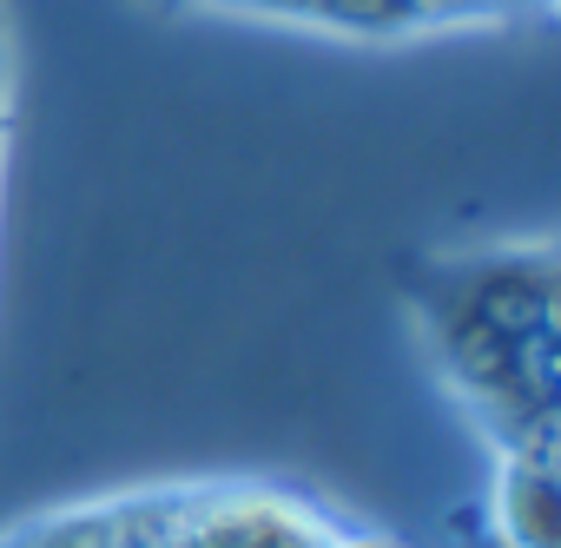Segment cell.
I'll list each match as a JSON object with an SVG mask.
<instances>
[{"label": "cell", "mask_w": 561, "mask_h": 548, "mask_svg": "<svg viewBox=\"0 0 561 548\" xmlns=\"http://www.w3.org/2000/svg\"><path fill=\"white\" fill-rule=\"evenodd\" d=\"M410 331L482 449L476 548H554V244L436 251L403 285Z\"/></svg>", "instance_id": "cell-1"}, {"label": "cell", "mask_w": 561, "mask_h": 548, "mask_svg": "<svg viewBox=\"0 0 561 548\" xmlns=\"http://www.w3.org/2000/svg\"><path fill=\"white\" fill-rule=\"evenodd\" d=\"M0 548H403L364 509L285 476H146L0 522Z\"/></svg>", "instance_id": "cell-2"}, {"label": "cell", "mask_w": 561, "mask_h": 548, "mask_svg": "<svg viewBox=\"0 0 561 548\" xmlns=\"http://www.w3.org/2000/svg\"><path fill=\"white\" fill-rule=\"evenodd\" d=\"M146 8H185L251 27H285L344 47H423L456 34H515L541 27L554 0H146Z\"/></svg>", "instance_id": "cell-3"}, {"label": "cell", "mask_w": 561, "mask_h": 548, "mask_svg": "<svg viewBox=\"0 0 561 548\" xmlns=\"http://www.w3.org/2000/svg\"><path fill=\"white\" fill-rule=\"evenodd\" d=\"M8 133H14V60H8V27H0V179H8Z\"/></svg>", "instance_id": "cell-4"}]
</instances>
